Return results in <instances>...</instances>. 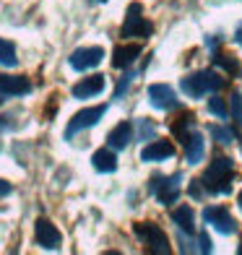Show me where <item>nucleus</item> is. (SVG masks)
<instances>
[{"instance_id":"nucleus-32","label":"nucleus","mask_w":242,"mask_h":255,"mask_svg":"<svg viewBox=\"0 0 242 255\" xmlns=\"http://www.w3.org/2000/svg\"><path fill=\"white\" fill-rule=\"evenodd\" d=\"M94 3H107V0H94Z\"/></svg>"},{"instance_id":"nucleus-12","label":"nucleus","mask_w":242,"mask_h":255,"mask_svg":"<svg viewBox=\"0 0 242 255\" xmlns=\"http://www.w3.org/2000/svg\"><path fill=\"white\" fill-rule=\"evenodd\" d=\"M105 91V76H89L84 81H78V84L73 86V97L76 99H89V97H97Z\"/></svg>"},{"instance_id":"nucleus-27","label":"nucleus","mask_w":242,"mask_h":255,"mask_svg":"<svg viewBox=\"0 0 242 255\" xmlns=\"http://www.w3.org/2000/svg\"><path fill=\"white\" fill-rule=\"evenodd\" d=\"M198 245H201V253H211V240H209L206 232H201V235H198Z\"/></svg>"},{"instance_id":"nucleus-30","label":"nucleus","mask_w":242,"mask_h":255,"mask_svg":"<svg viewBox=\"0 0 242 255\" xmlns=\"http://www.w3.org/2000/svg\"><path fill=\"white\" fill-rule=\"evenodd\" d=\"M235 39H237V44H242V26L237 29V34H235Z\"/></svg>"},{"instance_id":"nucleus-1","label":"nucleus","mask_w":242,"mask_h":255,"mask_svg":"<svg viewBox=\"0 0 242 255\" xmlns=\"http://www.w3.org/2000/svg\"><path fill=\"white\" fill-rule=\"evenodd\" d=\"M232 177H235V167H232V159H227V156H216L209 169H206V175L201 177V185L209 193H216V195H222V193H229L232 190Z\"/></svg>"},{"instance_id":"nucleus-3","label":"nucleus","mask_w":242,"mask_h":255,"mask_svg":"<svg viewBox=\"0 0 242 255\" xmlns=\"http://www.w3.org/2000/svg\"><path fill=\"white\" fill-rule=\"evenodd\" d=\"M133 232H135L138 240L148 245V253H154V255H169V253H172L169 240H167L164 232H161V227H156V224H151V222H138V224L133 227Z\"/></svg>"},{"instance_id":"nucleus-23","label":"nucleus","mask_w":242,"mask_h":255,"mask_svg":"<svg viewBox=\"0 0 242 255\" xmlns=\"http://www.w3.org/2000/svg\"><path fill=\"white\" fill-rule=\"evenodd\" d=\"M232 118H235L237 128H242V94L240 91L232 94Z\"/></svg>"},{"instance_id":"nucleus-35","label":"nucleus","mask_w":242,"mask_h":255,"mask_svg":"<svg viewBox=\"0 0 242 255\" xmlns=\"http://www.w3.org/2000/svg\"><path fill=\"white\" fill-rule=\"evenodd\" d=\"M0 104H3V99H0Z\"/></svg>"},{"instance_id":"nucleus-31","label":"nucleus","mask_w":242,"mask_h":255,"mask_svg":"<svg viewBox=\"0 0 242 255\" xmlns=\"http://www.w3.org/2000/svg\"><path fill=\"white\" fill-rule=\"evenodd\" d=\"M237 201H240V208H242V190H240V195H237Z\"/></svg>"},{"instance_id":"nucleus-26","label":"nucleus","mask_w":242,"mask_h":255,"mask_svg":"<svg viewBox=\"0 0 242 255\" xmlns=\"http://www.w3.org/2000/svg\"><path fill=\"white\" fill-rule=\"evenodd\" d=\"M154 123H148V120H141V138H154Z\"/></svg>"},{"instance_id":"nucleus-5","label":"nucleus","mask_w":242,"mask_h":255,"mask_svg":"<svg viewBox=\"0 0 242 255\" xmlns=\"http://www.w3.org/2000/svg\"><path fill=\"white\" fill-rule=\"evenodd\" d=\"M180 180H182V175H172V177H159L156 175L151 182H148V190L156 195L159 203L169 206V203H175L180 198Z\"/></svg>"},{"instance_id":"nucleus-28","label":"nucleus","mask_w":242,"mask_h":255,"mask_svg":"<svg viewBox=\"0 0 242 255\" xmlns=\"http://www.w3.org/2000/svg\"><path fill=\"white\" fill-rule=\"evenodd\" d=\"M190 195H193V198H201V180L190 185Z\"/></svg>"},{"instance_id":"nucleus-17","label":"nucleus","mask_w":242,"mask_h":255,"mask_svg":"<svg viewBox=\"0 0 242 255\" xmlns=\"http://www.w3.org/2000/svg\"><path fill=\"white\" fill-rule=\"evenodd\" d=\"M91 161H94L97 172H115L118 169V156H115L110 148H99V151H94Z\"/></svg>"},{"instance_id":"nucleus-7","label":"nucleus","mask_w":242,"mask_h":255,"mask_svg":"<svg viewBox=\"0 0 242 255\" xmlns=\"http://www.w3.org/2000/svg\"><path fill=\"white\" fill-rule=\"evenodd\" d=\"M203 219H206V224H211L214 229L222 232V235H232V232L237 229L232 214H229L224 206H209L203 211Z\"/></svg>"},{"instance_id":"nucleus-16","label":"nucleus","mask_w":242,"mask_h":255,"mask_svg":"<svg viewBox=\"0 0 242 255\" xmlns=\"http://www.w3.org/2000/svg\"><path fill=\"white\" fill-rule=\"evenodd\" d=\"M203 151H206L203 135L201 133H190V138L185 141V161L188 164H198V161L203 159Z\"/></svg>"},{"instance_id":"nucleus-21","label":"nucleus","mask_w":242,"mask_h":255,"mask_svg":"<svg viewBox=\"0 0 242 255\" xmlns=\"http://www.w3.org/2000/svg\"><path fill=\"white\" fill-rule=\"evenodd\" d=\"M211 135H214L222 146H229V143L235 141V133L229 130V128H222V125H211Z\"/></svg>"},{"instance_id":"nucleus-13","label":"nucleus","mask_w":242,"mask_h":255,"mask_svg":"<svg viewBox=\"0 0 242 255\" xmlns=\"http://www.w3.org/2000/svg\"><path fill=\"white\" fill-rule=\"evenodd\" d=\"M169 156H175V146L169 141H151L141 151L143 161H161V159H169Z\"/></svg>"},{"instance_id":"nucleus-6","label":"nucleus","mask_w":242,"mask_h":255,"mask_svg":"<svg viewBox=\"0 0 242 255\" xmlns=\"http://www.w3.org/2000/svg\"><path fill=\"white\" fill-rule=\"evenodd\" d=\"M151 31H154V26L141 16V3H130L125 24L120 29V37H148Z\"/></svg>"},{"instance_id":"nucleus-24","label":"nucleus","mask_w":242,"mask_h":255,"mask_svg":"<svg viewBox=\"0 0 242 255\" xmlns=\"http://www.w3.org/2000/svg\"><path fill=\"white\" fill-rule=\"evenodd\" d=\"M209 112L216 115V118H227V104H224V99H219V97L209 99Z\"/></svg>"},{"instance_id":"nucleus-20","label":"nucleus","mask_w":242,"mask_h":255,"mask_svg":"<svg viewBox=\"0 0 242 255\" xmlns=\"http://www.w3.org/2000/svg\"><path fill=\"white\" fill-rule=\"evenodd\" d=\"M0 63L8 65V68L18 65V57H16V47H13V42L0 39Z\"/></svg>"},{"instance_id":"nucleus-25","label":"nucleus","mask_w":242,"mask_h":255,"mask_svg":"<svg viewBox=\"0 0 242 255\" xmlns=\"http://www.w3.org/2000/svg\"><path fill=\"white\" fill-rule=\"evenodd\" d=\"M133 78H135V73H125V76L120 78L118 89H115V99H120V97H122V91H125V89L130 86V81H133Z\"/></svg>"},{"instance_id":"nucleus-2","label":"nucleus","mask_w":242,"mask_h":255,"mask_svg":"<svg viewBox=\"0 0 242 255\" xmlns=\"http://www.w3.org/2000/svg\"><path fill=\"white\" fill-rule=\"evenodd\" d=\"M222 86H224V78L214 71H198V73L182 78V91L188 97H203L209 91H219Z\"/></svg>"},{"instance_id":"nucleus-33","label":"nucleus","mask_w":242,"mask_h":255,"mask_svg":"<svg viewBox=\"0 0 242 255\" xmlns=\"http://www.w3.org/2000/svg\"><path fill=\"white\" fill-rule=\"evenodd\" d=\"M3 128H5V123H0V130H3Z\"/></svg>"},{"instance_id":"nucleus-8","label":"nucleus","mask_w":242,"mask_h":255,"mask_svg":"<svg viewBox=\"0 0 242 255\" xmlns=\"http://www.w3.org/2000/svg\"><path fill=\"white\" fill-rule=\"evenodd\" d=\"M34 237H37V242L47 250L60 248V242H63L60 229H57L50 219H37V224H34Z\"/></svg>"},{"instance_id":"nucleus-14","label":"nucleus","mask_w":242,"mask_h":255,"mask_svg":"<svg viewBox=\"0 0 242 255\" xmlns=\"http://www.w3.org/2000/svg\"><path fill=\"white\" fill-rule=\"evenodd\" d=\"M141 55V44H120L112 52V65L115 68H128L135 57Z\"/></svg>"},{"instance_id":"nucleus-29","label":"nucleus","mask_w":242,"mask_h":255,"mask_svg":"<svg viewBox=\"0 0 242 255\" xmlns=\"http://www.w3.org/2000/svg\"><path fill=\"white\" fill-rule=\"evenodd\" d=\"M8 193H10V182L0 180V195H8Z\"/></svg>"},{"instance_id":"nucleus-34","label":"nucleus","mask_w":242,"mask_h":255,"mask_svg":"<svg viewBox=\"0 0 242 255\" xmlns=\"http://www.w3.org/2000/svg\"><path fill=\"white\" fill-rule=\"evenodd\" d=\"M240 255H242V245H240Z\"/></svg>"},{"instance_id":"nucleus-18","label":"nucleus","mask_w":242,"mask_h":255,"mask_svg":"<svg viewBox=\"0 0 242 255\" xmlns=\"http://www.w3.org/2000/svg\"><path fill=\"white\" fill-rule=\"evenodd\" d=\"M172 222H175L182 232H193L195 229V214L190 206H177L175 211H172Z\"/></svg>"},{"instance_id":"nucleus-15","label":"nucleus","mask_w":242,"mask_h":255,"mask_svg":"<svg viewBox=\"0 0 242 255\" xmlns=\"http://www.w3.org/2000/svg\"><path fill=\"white\" fill-rule=\"evenodd\" d=\"M130 138H133V125L130 123H120V125H115L110 130L107 143H110V148H125L130 143Z\"/></svg>"},{"instance_id":"nucleus-19","label":"nucleus","mask_w":242,"mask_h":255,"mask_svg":"<svg viewBox=\"0 0 242 255\" xmlns=\"http://www.w3.org/2000/svg\"><path fill=\"white\" fill-rule=\"evenodd\" d=\"M193 125H195V118H193L190 112H185V115H182V118H180V120H177L175 125H172V133H175V135L180 138V141L185 143L188 138H190V130H193Z\"/></svg>"},{"instance_id":"nucleus-10","label":"nucleus","mask_w":242,"mask_h":255,"mask_svg":"<svg viewBox=\"0 0 242 255\" xmlns=\"http://www.w3.org/2000/svg\"><path fill=\"white\" fill-rule=\"evenodd\" d=\"M148 99L156 110H175L177 107V94L167 84H154L148 86Z\"/></svg>"},{"instance_id":"nucleus-4","label":"nucleus","mask_w":242,"mask_h":255,"mask_svg":"<svg viewBox=\"0 0 242 255\" xmlns=\"http://www.w3.org/2000/svg\"><path fill=\"white\" fill-rule=\"evenodd\" d=\"M105 112H107V104H97V107H86V110L76 112L71 118V123H68V128H65V138L71 141L76 133L86 130V128H91V125H97L102 118H105Z\"/></svg>"},{"instance_id":"nucleus-9","label":"nucleus","mask_w":242,"mask_h":255,"mask_svg":"<svg viewBox=\"0 0 242 255\" xmlns=\"http://www.w3.org/2000/svg\"><path fill=\"white\" fill-rule=\"evenodd\" d=\"M102 60H105V50L102 47H78L71 55V68L73 71H89V68H97Z\"/></svg>"},{"instance_id":"nucleus-22","label":"nucleus","mask_w":242,"mask_h":255,"mask_svg":"<svg viewBox=\"0 0 242 255\" xmlns=\"http://www.w3.org/2000/svg\"><path fill=\"white\" fill-rule=\"evenodd\" d=\"M214 65L224 68L227 73H240V65H237V60H232V57H227V55H214Z\"/></svg>"},{"instance_id":"nucleus-11","label":"nucleus","mask_w":242,"mask_h":255,"mask_svg":"<svg viewBox=\"0 0 242 255\" xmlns=\"http://www.w3.org/2000/svg\"><path fill=\"white\" fill-rule=\"evenodd\" d=\"M31 84L29 78L24 76H0V94L3 97H21V94H29Z\"/></svg>"}]
</instances>
